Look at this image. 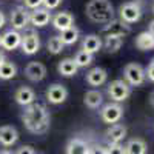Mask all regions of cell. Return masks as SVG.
Returning a JSON list of instances; mask_svg holds the SVG:
<instances>
[{
	"label": "cell",
	"instance_id": "39",
	"mask_svg": "<svg viewBox=\"0 0 154 154\" xmlns=\"http://www.w3.org/2000/svg\"><path fill=\"white\" fill-rule=\"evenodd\" d=\"M5 60H6V59H5V54L2 53V51H0V65H2V63H3Z\"/></svg>",
	"mask_w": 154,
	"mask_h": 154
},
{
	"label": "cell",
	"instance_id": "12",
	"mask_svg": "<svg viewBox=\"0 0 154 154\" xmlns=\"http://www.w3.org/2000/svg\"><path fill=\"white\" fill-rule=\"evenodd\" d=\"M51 22H53V26L57 31H60V32H63V31H66V29L74 26V17H72L71 12H68V11L57 12V14L51 19Z\"/></svg>",
	"mask_w": 154,
	"mask_h": 154
},
{
	"label": "cell",
	"instance_id": "22",
	"mask_svg": "<svg viewBox=\"0 0 154 154\" xmlns=\"http://www.w3.org/2000/svg\"><path fill=\"white\" fill-rule=\"evenodd\" d=\"M57 71H59V74L63 75V77H72V75L77 74V71H79V66L75 65L74 59L66 57V59H63V60L59 62Z\"/></svg>",
	"mask_w": 154,
	"mask_h": 154
},
{
	"label": "cell",
	"instance_id": "32",
	"mask_svg": "<svg viewBox=\"0 0 154 154\" xmlns=\"http://www.w3.org/2000/svg\"><path fill=\"white\" fill-rule=\"evenodd\" d=\"M43 3V0H25V6L29 8V9H38L40 5Z\"/></svg>",
	"mask_w": 154,
	"mask_h": 154
},
{
	"label": "cell",
	"instance_id": "21",
	"mask_svg": "<svg viewBox=\"0 0 154 154\" xmlns=\"http://www.w3.org/2000/svg\"><path fill=\"white\" fill-rule=\"evenodd\" d=\"M125 151H126V154H146L148 146H146V142L143 139L133 137L125 145Z\"/></svg>",
	"mask_w": 154,
	"mask_h": 154
},
{
	"label": "cell",
	"instance_id": "13",
	"mask_svg": "<svg viewBox=\"0 0 154 154\" xmlns=\"http://www.w3.org/2000/svg\"><path fill=\"white\" fill-rule=\"evenodd\" d=\"M14 99H16V102L19 105L26 108V106L32 105L35 102V93H34V89L29 88V86H19L17 91L14 93Z\"/></svg>",
	"mask_w": 154,
	"mask_h": 154
},
{
	"label": "cell",
	"instance_id": "31",
	"mask_svg": "<svg viewBox=\"0 0 154 154\" xmlns=\"http://www.w3.org/2000/svg\"><path fill=\"white\" fill-rule=\"evenodd\" d=\"M60 3H62V0H43L42 5L45 6V9L51 11V9H56Z\"/></svg>",
	"mask_w": 154,
	"mask_h": 154
},
{
	"label": "cell",
	"instance_id": "25",
	"mask_svg": "<svg viewBox=\"0 0 154 154\" xmlns=\"http://www.w3.org/2000/svg\"><path fill=\"white\" fill-rule=\"evenodd\" d=\"M123 45V38L122 37H117V35H106L105 37V42H103V46L106 49V53L109 54H114L122 48Z\"/></svg>",
	"mask_w": 154,
	"mask_h": 154
},
{
	"label": "cell",
	"instance_id": "24",
	"mask_svg": "<svg viewBox=\"0 0 154 154\" xmlns=\"http://www.w3.org/2000/svg\"><path fill=\"white\" fill-rule=\"evenodd\" d=\"M136 46L140 51H151V49H154V35L149 34L148 31L140 32L136 37Z\"/></svg>",
	"mask_w": 154,
	"mask_h": 154
},
{
	"label": "cell",
	"instance_id": "20",
	"mask_svg": "<svg viewBox=\"0 0 154 154\" xmlns=\"http://www.w3.org/2000/svg\"><path fill=\"white\" fill-rule=\"evenodd\" d=\"M65 152L66 154H89V146L85 140H82L79 137H72L66 143Z\"/></svg>",
	"mask_w": 154,
	"mask_h": 154
},
{
	"label": "cell",
	"instance_id": "14",
	"mask_svg": "<svg viewBox=\"0 0 154 154\" xmlns=\"http://www.w3.org/2000/svg\"><path fill=\"white\" fill-rule=\"evenodd\" d=\"M19 140V131L12 125H2L0 126V145L12 146Z\"/></svg>",
	"mask_w": 154,
	"mask_h": 154
},
{
	"label": "cell",
	"instance_id": "2",
	"mask_svg": "<svg viewBox=\"0 0 154 154\" xmlns=\"http://www.w3.org/2000/svg\"><path fill=\"white\" fill-rule=\"evenodd\" d=\"M86 17L94 23H109L114 20V8L109 0H89L85 8Z\"/></svg>",
	"mask_w": 154,
	"mask_h": 154
},
{
	"label": "cell",
	"instance_id": "7",
	"mask_svg": "<svg viewBox=\"0 0 154 154\" xmlns=\"http://www.w3.org/2000/svg\"><path fill=\"white\" fill-rule=\"evenodd\" d=\"M68 97V89L62 83H53L46 89V100L53 105H60L66 100Z\"/></svg>",
	"mask_w": 154,
	"mask_h": 154
},
{
	"label": "cell",
	"instance_id": "23",
	"mask_svg": "<svg viewBox=\"0 0 154 154\" xmlns=\"http://www.w3.org/2000/svg\"><path fill=\"white\" fill-rule=\"evenodd\" d=\"M102 102H103V96L97 89H89V91H86V94L83 97V103L91 109L99 108L102 105Z\"/></svg>",
	"mask_w": 154,
	"mask_h": 154
},
{
	"label": "cell",
	"instance_id": "5",
	"mask_svg": "<svg viewBox=\"0 0 154 154\" xmlns=\"http://www.w3.org/2000/svg\"><path fill=\"white\" fill-rule=\"evenodd\" d=\"M108 96L112 102L116 103H120V102H125L128 97L131 96V86L128 85L125 80L117 79V80H112L108 85Z\"/></svg>",
	"mask_w": 154,
	"mask_h": 154
},
{
	"label": "cell",
	"instance_id": "1",
	"mask_svg": "<svg viewBox=\"0 0 154 154\" xmlns=\"http://www.w3.org/2000/svg\"><path fill=\"white\" fill-rule=\"evenodd\" d=\"M22 122L26 130L32 134H45L49 130V112L45 105L34 103L25 108L22 114Z\"/></svg>",
	"mask_w": 154,
	"mask_h": 154
},
{
	"label": "cell",
	"instance_id": "26",
	"mask_svg": "<svg viewBox=\"0 0 154 154\" xmlns=\"http://www.w3.org/2000/svg\"><path fill=\"white\" fill-rule=\"evenodd\" d=\"M16 74H17V66L11 60H5L2 65H0V79L2 80L14 79Z\"/></svg>",
	"mask_w": 154,
	"mask_h": 154
},
{
	"label": "cell",
	"instance_id": "27",
	"mask_svg": "<svg viewBox=\"0 0 154 154\" xmlns=\"http://www.w3.org/2000/svg\"><path fill=\"white\" fill-rule=\"evenodd\" d=\"M79 29H77L75 26H72V28H69V29H66V31H63V32H60V40L63 42V45H74L77 40H79Z\"/></svg>",
	"mask_w": 154,
	"mask_h": 154
},
{
	"label": "cell",
	"instance_id": "30",
	"mask_svg": "<svg viewBox=\"0 0 154 154\" xmlns=\"http://www.w3.org/2000/svg\"><path fill=\"white\" fill-rule=\"evenodd\" d=\"M106 154H126L125 146L120 143H109V146L106 148Z\"/></svg>",
	"mask_w": 154,
	"mask_h": 154
},
{
	"label": "cell",
	"instance_id": "10",
	"mask_svg": "<svg viewBox=\"0 0 154 154\" xmlns=\"http://www.w3.org/2000/svg\"><path fill=\"white\" fill-rule=\"evenodd\" d=\"M25 75L31 82H40L46 77V66L40 62H29L25 68Z\"/></svg>",
	"mask_w": 154,
	"mask_h": 154
},
{
	"label": "cell",
	"instance_id": "29",
	"mask_svg": "<svg viewBox=\"0 0 154 154\" xmlns=\"http://www.w3.org/2000/svg\"><path fill=\"white\" fill-rule=\"evenodd\" d=\"M74 62L79 68H85V66H89L93 63V54L89 53H85V51H79L74 57Z\"/></svg>",
	"mask_w": 154,
	"mask_h": 154
},
{
	"label": "cell",
	"instance_id": "33",
	"mask_svg": "<svg viewBox=\"0 0 154 154\" xmlns=\"http://www.w3.org/2000/svg\"><path fill=\"white\" fill-rule=\"evenodd\" d=\"M145 74H146V79H148V80L154 82V57L151 59V62H149L148 68L145 69Z\"/></svg>",
	"mask_w": 154,
	"mask_h": 154
},
{
	"label": "cell",
	"instance_id": "11",
	"mask_svg": "<svg viewBox=\"0 0 154 154\" xmlns=\"http://www.w3.org/2000/svg\"><path fill=\"white\" fill-rule=\"evenodd\" d=\"M103 32L106 35H117V37H125L131 32L130 25H126L122 20H111L109 23H106L103 26Z\"/></svg>",
	"mask_w": 154,
	"mask_h": 154
},
{
	"label": "cell",
	"instance_id": "19",
	"mask_svg": "<svg viewBox=\"0 0 154 154\" xmlns=\"http://www.w3.org/2000/svg\"><path fill=\"white\" fill-rule=\"evenodd\" d=\"M22 45V35L19 34V31L9 29L2 35V48H5L6 51H12Z\"/></svg>",
	"mask_w": 154,
	"mask_h": 154
},
{
	"label": "cell",
	"instance_id": "36",
	"mask_svg": "<svg viewBox=\"0 0 154 154\" xmlns=\"http://www.w3.org/2000/svg\"><path fill=\"white\" fill-rule=\"evenodd\" d=\"M148 32L154 35V20H151V22H149V25H148Z\"/></svg>",
	"mask_w": 154,
	"mask_h": 154
},
{
	"label": "cell",
	"instance_id": "38",
	"mask_svg": "<svg viewBox=\"0 0 154 154\" xmlns=\"http://www.w3.org/2000/svg\"><path fill=\"white\" fill-rule=\"evenodd\" d=\"M149 105H151V106L154 108V91H152V93L149 94Z\"/></svg>",
	"mask_w": 154,
	"mask_h": 154
},
{
	"label": "cell",
	"instance_id": "4",
	"mask_svg": "<svg viewBox=\"0 0 154 154\" xmlns=\"http://www.w3.org/2000/svg\"><path fill=\"white\" fill-rule=\"evenodd\" d=\"M123 77H125V82L130 86H140L145 82L146 74H145V69L140 63L131 62L123 68Z\"/></svg>",
	"mask_w": 154,
	"mask_h": 154
},
{
	"label": "cell",
	"instance_id": "34",
	"mask_svg": "<svg viewBox=\"0 0 154 154\" xmlns=\"http://www.w3.org/2000/svg\"><path fill=\"white\" fill-rule=\"evenodd\" d=\"M14 154H35V151H34V148L29 146V145H23V146H20Z\"/></svg>",
	"mask_w": 154,
	"mask_h": 154
},
{
	"label": "cell",
	"instance_id": "37",
	"mask_svg": "<svg viewBox=\"0 0 154 154\" xmlns=\"http://www.w3.org/2000/svg\"><path fill=\"white\" fill-rule=\"evenodd\" d=\"M5 26V16H3V12L0 11V28H3Z\"/></svg>",
	"mask_w": 154,
	"mask_h": 154
},
{
	"label": "cell",
	"instance_id": "15",
	"mask_svg": "<svg viewBox=\"0 0 154 154\" xmlns=\"http://www.w3.org/2000/svg\"><path fill=\"white\" fill-rule=\"evenodd\" d=\"M51 12L45 8H38V9H34L31 14H29V23L34 25L37 28H43L51 22Z\"/></svg>",
	"mask_w": 154,
	"mask_h": 154
},
{
	"label": "cell",
	"instance_id": "6",
	"mask_svg": "<svg viewBox=\"0 0 154 154\" xmlns=\"http://www.w3.org/2000/svg\"><path fill=\"white\" fill-rule=\"evenodd\" d=\"M123 116V108L120 106V103H108L103 108L100 109V117L105 123L108 125H114V123H119V120L122 119Z\"/></svg>",
	"mask_w": 154,
	"mask_h": 154
},
{
	"label": "cell",
	"instance_id": "16",
	"mask_svg": "<svg viewBox=\"0 0 154 154\" xmlns=\"http://www.w3.org/2000/svg\"><path fill=\"white\" fill-rule=\"evenodd\" d=\"M86 83L88 85H91V86H100V85H103L108 79V72L103 69V68H100V66H96L93 69H89L86 72Z\"/></svg>",
	"mask_w": 154,
	"mask_h": 154
},
{
	"label": "cell",
	"instance_id": "40",
	"mask_svg": "<svg viewBox=\"0 0 154 154\" xmlns=\"http://www.w3.org/2000/svg\"><path fill=\"white\" fill-rule=\"evenodd\" d=\"M0 154H14V152L9 151V149H0Z\"/></svg>",
	"mask_w": 154,
	"mask_h": 154
},
{
	"label": "cell",
	"instance_id": "41",
	"mask_svg": "<svg viewBox=\"0 0 154 154\" xmlns=\"http://www.w3.org/2000/svg\"><path fill=\"white\" fill-rule=\"evenodd\" d=\"M0 46H2V35H0Z\"/></svg>",
	"mask_w": 154,
	"mask_h": 154
},
{
	"label": "cell",
	"instance_id": "3",
	"mask_svg": "<svg viewBox=\"0 0 154 154\" xmlns=\"http://www.w3.org/2000/svg\"><path fill=\"white\" fill-rule=\"evenodd\" d=\"M119 16L120 20L125 22L126 25L136 23L142 19V3L140 0H130L120 5L119 8Z\"/></svg>",
	"mask_w": 154,
	"mask_h": 154
},
{
	"label": "cell",
	"instance_id": "17",
	"mask_svg": "<svg viewBox=\"0 0 154 154\" xmlns=\"http://www.w3.org/2000/svg\"><path fill=\"white\" fill-rule=\"evenodd\" d=\"M102 46H103V42H102V38L97 34H89V35L83 37V40H82V51L89 53V54L99 53Z\"/></svg>",
	"mask_w": 154,
	"mask_h": 154
},
{
	"label": "cell",
	"instance_id": "28",
	"mask_svg": "<svg viewBox=\"0 0 154 154\" xmlns=\"http://www.w3.org/2000/svg\"><path fill=\"white\" fill-rule=\"evenodd\" d=\"M46 48L51 54H60L63 48H65V45H63V42L60 40V37L59 35H54V37H51L48 43H46Z\"/></svg>",
	"mask_w": 154,
	"mask_h": 154
},
{
	"label": "cell",
	"instance_id": "18",
	"mask_svg": "<svg viewBox=\"0 0 154 154\" xmlns=\"http://www.w3.org/2000/svg\"><path fill=\"white\" fill-rule=\"evenodd\" d=\"M126 126L122 125V123H114L111 125L108 130H106V139L109 143H120L122 140L126 137Z\"/></svg>",
	"mask_w": 154,
	"mask_h": 154
},
{
	"label": "cell",
	"instance_id": "8",
	"mask_svg": "<svg viewBox=\"0 0 154 154\" xmlns=\"http://www.w3.org/2000/svg\"><path fill=\"white\" fill-rule=\"evenodd\" d=\"M9 22H11V26L14 31H20L23 28L28 26L29 23V14L28 11L25 9L23 6H17L12 9L11 12V17H9Z\"/></svg>",
	"mask_w": 154,
	"mask_h": 154
},
{
	"label": "cell",
	"instance_id": "35",
	"mask_svg": "<svg viewBox=\"0 0 154 154\" xmlns=\"http://www.w3.org/2000/svg\"><path fill=\"white\" fill-rule=\"evenodd\" d=\"M89 154H106V148L96 145L94 148H89Z\"/></svg>",
	"mask_w": 154,
	"mask_h": 154
},
{
	"label": "cell",
	"instance_id": "9",
	"mask_svg": "<svg viewBox=\"0 0 154 154\" xmlns=\"http://www.w3.org/2000/svg\"><path fill=\"white\" fill-rule=\"evenodd\" d=\"M22 51L26 56H32L40 49V37L37 32H28L22 35Z\"/></svg>",
	"mask_w": 154,
	"mask_h": 154
}]
</instances>
